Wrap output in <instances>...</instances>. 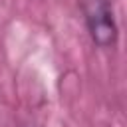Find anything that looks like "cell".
<instances>
[{
  "instance_id": "obj_1",
  "label": "cell",
  "mask_w": 127,
  "mask_h": 127,
  "mask_svg": "<svg viewBox=\"0 0 127 127\" xmlns=\"http://www.w3.org/2000/svg\"><path fill=\"white\" fill-rule=\"evenodd\" d=\"M85 22L91 34V40L101 46L109 48L117 40V26L113 20V10L107 0H85Z\"/></svg>"
}]
</instances>
